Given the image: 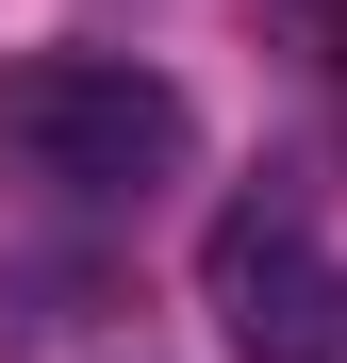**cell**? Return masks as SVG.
Instances as JSON below:
<instances>
[{
    "label": "cell",
    "instance_id": "cell-1",
    "mask_svg": "<svg viewBox=\"0 0 347 363\" xmlns=\"http://www.w3.org/2000/svg\"><path fill=\"white\" fill-rule=\"evenodd\" d=\"M199 149V99L133 67V50H33V67H0V165L33 182V199H149V182H182Z\"/></svg>",
    "mask_w": 347,
    "mask_h": 363
},
{
    "label": "cell",
    "instance_id": "cell-2",
    "mask_svg": "<svg viewBox=\"0 0 347 363\" xmlns=\"http://www.w3.org/2000/svg\"><path fill=\"white\" fill-rule=\"evenodd\" d=\"M199 297L248 363H347V264L314 248L298 199H231L215 248H199Z\"/></svg>",
    "mask_w": 347,
    "mask_h": 363
},
{
    "label": "cell",
    "instance_id": "cell-3",
    "mask_svg": "<svg viewBox=\"0 0 347 363\" xmlns=\"http://www.w3.org/2000/svg\"><path fill=\"white\" fill-rule=\"evenodd\" d=\"M314 50H331V83H347V17H331V33H314Z\"/></svg>",
    "mask_w": 347,
    "mask_h": 363
}]
</instances>
